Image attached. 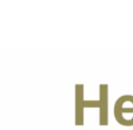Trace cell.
Listing matches in <instances>:
<instances>
[{"mask_svg":"<svg viewBox=\"0 0 133 130\" xmlns=\"http://www.w3.org/2000/svg\"><path fill=\"white\" fill-rule=\"evenodd\" d=\"M114 116L121 125H133V96L125 95L118 98L114 105Z\"/></svg>","mask_w":133,"mask_h":130,"instance_id":"1","label":"cell"},{"mask_svg":"<svg viewBox=\"0 0 133 130\" xmlns=\"http://www.w3.org/2000/svg\"><path fill=\"white\" fill-rule=\"evenodd\" d=\"M107 86L100 85V101L93 102V101H83V104H77V111H80L83 108L87 107H99L100 108V122L101 125L107 124Z\"/></svg>","mask_w":133,"mask_h":130,"instance_id":"2","label":"cell"}]
</instances>
